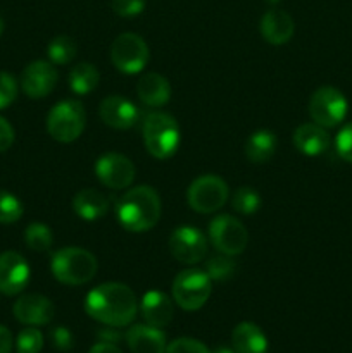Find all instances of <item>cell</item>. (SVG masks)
<instances>
[{
  "label": "cell",
  "instance_id": "6da1fadb",
  "mask_svg": "<svg viewBox=\"0 0 352 353\" xmlns=\"http://www.w3.org/2000/svg\"><path fill=\"white\" fill-rule=\"evenodd\" d=\"M85 310L104 326L126 327L137 316L138 302L130 286L123 283H104L86 295Z\"/></svg>",
  "mask_w": 352,
  "mask_h": 353
},
{
  "label": "cell",
  "instance_id": "7a4b0ae2",
  "mask_svg": "<svg viewBox=\"0 0 352 353\" xmlns=\"http://www.w3.org/2000/svg\"><path fill=\"white\" fill-rule=\"evenodd\" d=\"M117 221L130 233H145L161 219L162 205L152 186H135L117 203Z\"/></svg>",
  "mask_w": 352,
  "mask_h": 353
},
{
  "label": "cell",
  "instance_id": "3957f363",
  "mask_svg": "<svg viewBox=\"0 0 352 353\" xmlns=\"http://www.w3.org/2000/svg\"><path fill=\"white\" fill-rule=\"evenodd\" d=\"M50 269L54 278L66 286H81L97 274V259L92 252L78 247H66L52 255Z\"/></svg>",
  "mask_w": 352,
  "mask_h": 353
},
{
  "label": "cell",
  "instance_id": "277c9868",
  "mask_svg": "<svg viewBox=\"0 0 352 353\" xmlns=\"http://www.w3.org/2000/svg\"><path fill=\"white\" fill-rule=\"evenodd\" d=\"M144 143L148 154L155 159L173 157L179 147V126L173 116L166 112H152L145 117Z\"/></svg>",
  "mask_w": 352,
  "mask_h": 353
},
{
  "label": "cell",
  "instance_id": "5b68a950",
  "mask_svg": "<svg viewBox=\"0 0 352 353\" xmlns=\"http://www.w3.org/2000/svg\"><path fill=\"white\" fill-rule=\"evenodd\" d=\"M213 292V279L200 269H185L173 281V302L186 312L202 309Z\"/></svg>",
  "mask_w": 352,
  "mask_h": 353
},
{
  "label": "cell",
  "instance_id": "8992f818",
  "mask_svg": "<svg viewBox=\"0 0 352 353\" xmlns=\"http://www.w3.org/2000/svg\"><path fill=\"white\" fill-rule=\"evenodd\" d=\"M86 124L85 109L76 100H61L47 116V131L54 140L71 143L81 137Z\"/></svg>",
  "mask_w": 352,
  "mask_h": 353
},
{
  "label": "cell",
  "instance_id": "52a82bcc",
  "mask_svg": "<svg viewBox=\"0 0 352 353\" xmlns=\"http://www.w3.org/2000/svg\"><path fill=\"white\" fill-rule=\"evenodd\" d=\"M230 192L224 179L219 176L206 174L193 179L186 192V202L195 212L213 214L226 203Z\"/></svg>",
  "mask_w": 352,
  "mask_h": 353
},
{
  "label": "cell",
  "instance_id": "ba28073f",
  "mask_svg": "<svg viewBox=\"0 0 352 353\" xmlns=\"http://www.w3.org/2000/svg\"><path fill=\"white\" fill-rule=\"evenodd\" d=\"M349 102L335 86H321L311 95L309 116L313 123L323 128H335L345 119Z\"/></svg>",
  "mask_w": 352,
  "mask_h": 353
},
{
  "label": "cell",
  "instance_id": "9c48e42d",
  "mask_svg": "<svg viewBox=\"0 0 352 353\" xmlns=\"http://www.w3.org/2000/svg\"><path fill=\"white\" fill-rule=\"evenodd\" d=\"M148 45L137 33H123L110 45V61L124 74H138L147 65Z\"/></svg>",
  "mask_w": 352,
  "mask_h": 353
},
{
  "label": "cell",
  "instance_id": "30bf717a",
  "mask_svg": "<svg viewBox=\"0 0 352 353\" xmlns=\"http://www.w3.org/2000/svg\"><path fill=\"white\" fill-rule=\"evenodd\" d=\"M209 240L217 252L237 257L247 248L248 233L237 217L223 214L211 221Z\"/></svg>",
  "mask_w": 352,
  "mask_h": 353
},
{
  "label": "cell",
  "instance_id": "8fae6325",
  "mask_svg": "<svg viewBox=\"0 0 352 353\" xmlns=\"http://www.w3.org/2000/svg\"><path fill=\"white\" fill-rule=\"evenodd\" d=\"M169 252L182 264H199L207 254V238L193 226L176 228L169 236Z\"/></svg>",
  "mask_w": 352,
  "mask_h": 353
},
{
  "label": "cell",
  "instance_id": "7c38bea8",
  "mask_svg": "<svg viewBox=\"0 0 352 353\" xmlns=\"http://www.w3.org/2000/svg\"><path fill=\"white\" fill-rule=\"evenodd\" d=\"M133 162L121 154H106L97 161L95 174L104 186L110 190H124L135 179Z\"/></svg>",
  "mask_w": 352,
  "mask_h": 353
},
{
  "label": "cell",
  "instance_id": "4fadbf2b",
  "mask_svg": "<svg viewBox=\"0 0 352 353\" xmlns=\"http://www.w3.org/2000/svg\"><path fill=\"white\" fill-rule=\"evenodd\" d=\"M30 265L17 252L0 254V293L7 296L19 295L30 283Z\"/></svg>",
  "mask_w": 352,
  "mask_h": 353
},
{
  "label": "cell",
  "instance_id": "5bb4252c",
  "mask_svg": "<svg viewBox=\"0 0 352 353\" xmlns=\"http://www.w3.org/2000/svg\"><path fill=\"white\" fill-rule=\"evenodd\" d=\"M59 74L52 62L33 61L21 74V86L30 99H43L57 85Z\"/></svg>",
  "mask_w": 352,
  "mask_h": 353
},
{
  "label": "cell",
  "instance_id": "9a60e30c",
  "mask_svg": "<svg viewBox=\"0 0 352 353\" xmlns=\"http://www.w3.org/2000/svg\"><path fill=\"white\" fill-rule=\"evenodd\" d=\"M14 317L26 326H45L54 319V303L43 295L28 293L19 296L12 307Z\"/></svg>",
  "mask_w": 352,
  "mask_h": 353
},
{
  "label": "cell",
  "instance_id": "2e32d148",
  "mask_svg": "<svg viewBox=\"0 0 352 353\" xmlns=\"http://www.w3.org/2000/svg\"><path fill=\"white\" fill-rule=\"evenodd\" d=\"M100 119L114 130H130L138 121V109L131 100L119 95H110L100 102Z\"/></svg>",
  "mask_w": 352,
  "mask_h": 353
},
{
  "label": "cell",
  "instance_id": "e0dca14e",
  "mask_svg": "<svg viewBox=\"0 0 352 353\" xmlns=\"http://www.w3.org/2000/svg\"><path fill=\"white\" fill-rule=\"evenodd\" d=\"M131 353H166L168 343L161 327L150 324H135L124 334Z\"/></svg>",
  "mask_w": 352,
  "mask_h": 353
},
{
  "label": "cell",
  "instance_id": "ac0fdd59",
  "mask_svg": "<svg viewBox=\"0 0 352 353\" xmlns=\"http://www.w3.org/2000/svg\"><path fill=\"white\" fill-rule=\"evenodd\" d=\"M140 310L145 323L154 327H164L173 321L175 303H173V299H169L166 293L152 290V292L145 293L144 299H141Z\"/></svg>",
  "mask_w": 352,
  "mask_h": 353
},
{
  "label": "cell",
  "instance_id": "d6986e66",
  "mask_svg": "<svg viewBox=\"0 0 352 353\" xmlns=\"http://www.w3.org/2000/svg\"><path fill=\"white\" fill-rule=\"evenodd\" d=\"M262 38L271 45H283L292 40L295 24H293L292 16L285 10L271 9L261 17L259 24Z\"/></svg>",
  "mask_w": 352,
  "mask_h": 353
},
{
  "label": "cell",
  "instance_id": "ffe728a7",
  "mask_svg": "<svg viewBox=\"0 0 352 353\" xmlns=\"http://www.w3.org/2000/svg\"><path fill=\"white\" fill-rule=\"evenodd\" d=\"M293 145L297 150L309 157H316V155L324 154L330 147V134H328L326 128L320 126L316 123H306L300 124L295 131H293Z\"/></svg>",
  "mask_w": 352,
  "mask_h": 353
},
{
  "label": "cell",
  "instance_id": "44dd1931",
  "mask_svg": "<svg viewBox=\"0 0 352 353\" xmlns=\"http://www.w3.org/2000/svg\"><path fill=\"white\" fill-rule=\"evenodd\" d=\"M137 95L148 107L166 105L171 99V85L157 72H147L137 83Z\"/></svg>",
  "mask_w": 352,
  "mask_h": 353
},
{
  "label": "cell",
  "instance_id": "7402d4cb",
  "mask_svg": "<svg viewBox=\"0 0 352 353\" xmlns=\"http://www.w3.org/2000/svg\"><path fill=\"white\" fill-rule=\"evenodd\" d=\"M231 348L235 353H266L268 338L257 324L245 321L237 324L231 333Z\"/></svg>",
  "mask_w": 352,
  "mask_h": 353
},
{
  "label": "cell",
  "instance_id": "603a6c76",
  "mask_svg": "<svg viewBox=\"0 0 352 353\" xmlns=\"http://www.w3.org/2000/svg\"><path fill=\"white\" fill-rule=\"evenodd\" d=\"M72 209H75L76 216L81 217L83 221H93L102 219L109 210V200L104 193L97 192V190L85 188L78 192L72 199Z\"/></svg>",
  "mask_w": 352,
  "mask_h": 353
},
{
  "label": "cell",
  "instance_id": "cb8c5ba5",
  "mask_svg": "<svg viewBox=\"0 0 352 353\" xmlns=\"http://www.w3.org/2000/svg\"><path fill=\"white\" fill-rule=\"evenodd\" d=\"M278 140L276 134L269 130L254 131L245 141V157L252 164H266L275 155Z\"/></svg>",
  "mask_w": 352,
  "mask_h": 353
},
{
  "label": "cell",
  "instance_id": "d4e9b609",
  "mask_svg": "<svg viewBox=\"0 0 352 353\" xmlns=\"http://www.w3.org/2000/svg\"><path fill=\"white\" fill-rule=\"evenodd\" d=\"M100 81L99 69L88 62L75 65L69 72V86L76 95H88L90 92L97 88Z\"/></svg>",
  "mask_w": 352,
  "mask_h": 353
},
{
  "label": "cell",
  "instance_id": "484cf974",
  "mask_svg": "<svg viewBox=\"0 0 352 353\" xmlns=\"http://www.w3.org/2000/svg\"><path fill=\"white\" fill-rule=\"evenodd\" d=\"M76 52H78V45L68 34H59V37L52 38L47 47L48 59L55 65L69 64L76 57Z\"/></svg>",
  "mask_w": 352,
  "mask_h": 353
},
{
  "label": "cell",
  "instance_id": "4316f807",
  "mask_svg": "<svg viewBox=\"0 0 352 353\" xmlns=\"http://www.w3.org/2000/svg\"><path fill=\"white\" fill-rule=\"evenodd\" d=\"M24 241L26 247L33 252H47L54 243V234L47 224L31 223L24 231Z\"/></svg>",
  "mask_w": 352,
  "mask_h": 353
},
{
  "label": "cell",
  "instance_id": "83f0119b",
  "mask_svg": "<svg viewBox=\"0 0 352 353\" xmlns=\"http://www.w3.org/2000/svg\"><path fill=\"white\" fill-rule=\"evenodd\" d=\"M231 207L242 216H252L261 209V195L251 186H240L231 195Z\"/></svg>",
  "mask_w": 352,
  "mask_h": 353
},
{
  "label": "cell",
  "instance_id": "f1b7e54d",
  "mask_svg": "<svg viewBox=\"0 0 352 353\" xmlns=\"http://www.w3.org/2000/svg\"><path fill=\"white\" fill-rule=\"evenodd\" d=\"M237 271V262L233 261L231 255L226 254H217L213 255L209 261L206 262V272L213 281H224V279H230L231 276Z\"/></svg>",
  "mask_w": 352,
  "mask_h": 353
},
{
  "label": "cell",
  "instance_id": "f546056e",
  "mask_svg": "<svg viewBox=\"0 0 352 353\" xmlns=\"http://www.w3.org/2000/svg\"><path fill=\"white\" fill-rule=\"evenodd\" d=\"M23 203L12 193L0 190V224H12L23 217Z\"/></svg>",
  "mask_w": 352,
  "mask_h": 353
},
{
  "label": "cell",
  "instance_id": "4dcf8cb0",
  "mask_svg": "<svg viewBox=\"0 0 352 353\" xmlns=\"http://www.w3.org/2000/svg\"><path fill=\"white\" fill-rule=\"evenodd\" d=\"M43 348V334L35 326L24 327L16 340L17 353H40Z\"/></svg>",
  "mask_w": 352,
  "mask_h": 353
},
{
  "label": "cell",
  "instance_id": "1f68e13d",
  "mask_svg": "<svg viewBox=\"0 0 352 353\" xmlns=\"http://www.w3.org/2000/svg\"><path fill=\"white\" fill-rule=\"evenodd\" d=\"M17 97L16 78L9 72L0 71V110L9 107Z\"/></svg>",
  "mask_w": 352,
  "mask_h": 353
},
{
  "label": "cell",
  "instance_id": "d6a6232c",
  "mask_svg": "<svg viewBox=\"0 0 352 353\" xmlns=\"http://www.w3.org/2000/svg\"><path fill=\"white\" fill-rule=\"evenodd\" d=\"M166 353H213L202 341L193 338H178L171 341L166 348Z\"/></svg>",
  "mask_w": 352,
  "mask_h": 353
},
{
  "label": "cell",
  "instance_id": "836d02e7",
  "mask_svg": "<svg viewBox=\"0 0 352 353\" xmlns=\"http://www.w3.org/2000/svg\"><path fill=\"white\" fill-rule=\"evenodd\" d=\"M145 6H147V0H113L110 2L114 14L121 17L140 16L144 12Z\"/></svg>",
  "mask_w": 352,
  "mask_h": 353
},
{
  "label": "cell",
  "instance_id": "e575fe53",
  "mask_svg": "<svg viewBox=\"0 0 352 353\" xmlns=\"http://www.w3.org/2000/svg\"><path fill=\"white\" fill-rule=\"evenodd\" d=\"M335 147H337V154L344 159L345 162L352 164V123L345 124L337 134L335 140Z\"/></svg>",
  "mask_w": 352,
  "mask_h": 353
},
{
  "label": "cell",
  "instance_id": "d590c367",
  "mask_svg": "<svg viewBox=\"0 0 352 353\" xmlns=\"http://www.w3.org/2000/svg\"><path fill=\"white\" fill-rule=\"evenodd\" d=\"M50 340L52 345L57 348L59 352H69L75 345V336L71 331L64 326H57L50 331Z\"/></svg>",
  "mask_w": 352,
  "mask_h": 353
},
{
  "label": "cell",
  "instance_id": "8d00e7d4",
  "mask_svg": "<svg viewBox=\"0 0 352 353\" xmlns=\"http://www.w3.org/2000/svg\"><path fill=\"white\" fill-rule=\"evenodd\" d=\"M14 143V130L3 117H0V154L9 150Z\"/></svg>",
  "mask_w": 352,
  "mask_h": 353
},
{
  "label": "cell",
  "instance_id": "74e56055",
  "mask_svg": "<svg viewBox=\"0 0 352 353\" xmlns=\"http://www.w3.org/2000/svg\"><path fill=\"white\" fill-rule=\"evenodd\" d=\"M119 327H113V326H106L97 333L99 336V341H106V343H113L117 345L121 340H123V334L119 333Z\"/></svg>",
  "mask_w": 352,
  "mask_h": 353
},
{
  "label": "cell",
  "instance_id": "f35d334b",
  "mask_svg": "<svg viewBox=\"0 0 352 353\" xmlns=\"http://www.w3.org/2000/svg\"><path fill=\"white\" fill-rule=\"evenodd\" d=\"M12 333L7 330L6 326L0 324V353H10L12 352Z\"/></svg>",
  "mask_w": 352,
  "mask_h": 353
},
{
  "label": "cell",
  "instance_id": "ab89813d",
  "mask_svg": "<svg viewBox=\"0 0 352 353\" xmlns=\"http://www.w3.org/2000/svg\"><path fill=\"white\" fill-rule=\"evenodd\" d=\"M88 353H123V352L117 348V345L106 343V341H99V343H95L92 348H90Z\"/></svg>",
  "mask_w": 352,
  "mask_h": 353
},
{
  "label": "cell",
  "instance_id": "60d3db41",
  "mask_svg": "<svg viewBox=\"0 0 352 353\" xmlns=\"http://www.w3.org/2000/svg\"><path fill=\"white\" fill-rule=\"evenodd\" d=\"M213 353H235V350L230 347H217Z\"/></svg>",
  "mask_w": 352,
  "mask_h": 353
},
{
  "label": "cell",
  "instance_id": "b9f144b4",
  "mask_svg": "<svg viewBox=\"0 0 352 353\" xmlns=\"http://www.w3.org/2000/svg\"><path fill=\"white\" fill-rule=\"evenodd\" d=\"M282 0H266V3H269V6H276V3H280Z\"/></svg>",
  "mask_w": 352,
  "mask_h": 353
},
{
  "label": "cell",
  "instance_id": "7bdbcfd3",
  "mask_svg": "<svg viewBox=\"0 0 352 353\" xmlns=\"http://www.w3.org/2000/svg\"><path fill=\"white\" fill-rule=\"evenodd\" d=\"M2 33H3V21L2 17H0V37H2Z\"/></svg>",
  "mask_w": 352,
  "mask_h": 353
}]
</instances>
